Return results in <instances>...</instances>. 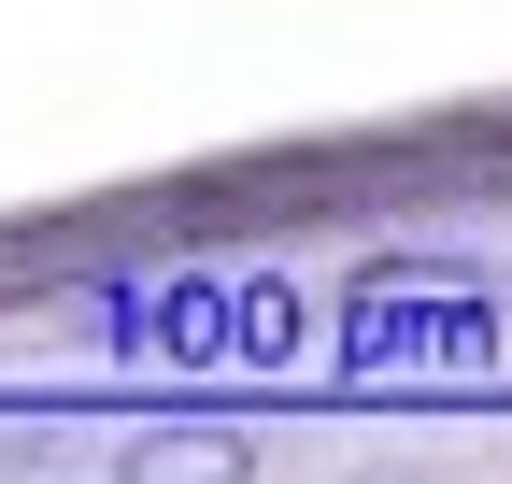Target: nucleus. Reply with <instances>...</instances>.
I'll return each mask as SVG.
<instances>
[{"label": "nucleus", "instance_id": "obj_2", "mask_svg": "<svg viewBox=\"0 0 512 484\" xmlns=\"http://www.w3.org/2000/svg\"><path fill=\"white\" fill-rule=\"evenodd\" d=\"M100 484H256V442L242 428H128Z\"/></svg>", "mask_w": 512, "mask_h": 484}, {"label": "nucleus", "instance_id": "obj_1", "mask_svg": "<svg viewBox=\"0 0 512 484\" xmlns=\"http://www.w3.org/2000/svg\"><path fill=\"white\" fill-rule=\"evenodd\" d=\"M470 342H484L470 285H427V271H370L356 285V356H470Z\"/></svg>", "mask_w": 512, "mask_h": 484}]
</instances>
